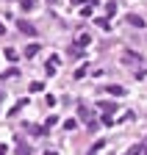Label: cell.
Listing matches in <instances>:
<instances>
[{"instance_id": "obj_14", "label": "cell", "mask_w": 147, "mask_h": 155, "mask_svg": "<svg viewBox=\"0 0 147 155\" xmlns=\"http://www.w3.org/2000/svg\"><path fill=\"white\" fill-rule=\"evenodd\" d=\"M128 155H131V152H128Z\"/></svg>"}, {"instance_id": "obj_8", "label": "cell", "mask_w": 147, "mask_h": 155, "mask_svg": "<svg viewBox=\"0 0 147 155\" xmlns=\"http://www.w3.org/2000/svg\"><path fill=\"white\" fill-rule=\"evenodd\" d=\"M89 42H92V39H89V36H86V33H83V36H78V47H86V45H89Z\"/></svg>"}, {"instance_id": "obj_13", "label": "cell", "mask_w": 147, "mask_h": 155, "mask_svg": "<svg viewBox=\"0 0 147 155\" xmlns=\"http://www.w3.org/2000/svg\"><path fill=\"white\" fill-rule=\"evenodd\" d=\"M0 100H3V91H0Z\"/></svg>"}, {"instance_id": "obj_12", "label": "cell", "mask_w": 147, "mask_h": 155, "mask_svg": "<svg viewBox=\"0 0 147 155\" xmlns=\"http://www.w3.org/2000/svg\"><path fill=\"white\" fill-rule=\"evenodd\" d=\"M0 33H6V28H3V22H0Z\"/></svg>"}, {"instance_id": "obj_11", "label": "cell", "mask_w": 147, "mask_h": 155, "mask_svg": "<svg viewBox=\"0 0 147 155\" xmlns=\"http://www.w3.org/2000/svg\"><path fill=\"white\" fill-rule=\"evenodd\" d=\"M45 155H58V152H56V150H47V152H45Z\"/></svg>"}, {"instance_id": "obj_9", "label": "cell", "mask_w": 147, "mask_h": 155, "mask_svg": "<svg viewBox=\"0 0 147 155\" xmlns=\"http://www.w3.org/2000/svg\"><path fill=\"white\" fill-rule=\"evenodd\" d=\"M64 127H67V130H75V127H78V122H75V119H67V122H64Z\"/></svg>"}, {"instance_id": "obj_1", "label": "cell", "mask_w": 147, "mask_h": 155, "mask_svg": "<svg viewBox=\"0 0 147 155\" xmlns=\"http://www.w3.org/2000/svg\"><path fill=\"white\" fill-rule=\"evenodd\" d=\"M128 25H133V28H144L147 22H144L142 17H136V14H128Z\"/></svg>"}, {"instance_id": "obj_4", "label": "cell", "mask_w": 147, "mask_h": 155, "mask_svg": "<svg viewBox=\"0 0 147 155\" xmlns=\"http://www.w3.org/2000/svg\"><path fill=\"white\" fill-rule=\"evenodd\" d=\"M36 53H39V45H28L25 47V58H33Z\"/></svg>"}, {"instance_id": "obj_10", "label": "cell", "mask_w": 147, "mask_h": 155, "mask_svg": "<svg viewBox=\"0 0 147 155\" xmlns=\"http://www.w3.org/2000/svg\"><path fill=\"white\" fill-rule=\"evenodd\" d=\"M6 58H8V61H14V58H17V50H11V47H6Z\"/></svg>"}, {"instance_id": "obj_7", "label": "cell", "mask_w": 147, "mask_h": 155, "mask_svg": "<svg viewBox=\"0 0 147 155\" xmlns=\"http://www.w3.org/2000/svg\"><path fill=\"white\" fill-rule=\"evenodd\" d=\"M20 6H22V8H25V11H31V8H33V6H36V0H20Z\"/></svg>"}, {"instance_id": "obj_5", "label": "cell", "mask_w": 147, "mask_h": 155, "mask_svg": "<svg viewBox=\"0 0 147 155\" xmlns=\"http://www.w3.org/2000/svg\"><path fill=\"white\" fill-rule=\"evenodd\" d=\"M108 94H114V97H122V94H125V89H122V86H108Z\"/></svg>"}, {"instance_id": "obj_3", "label": "cell", "mask_w": 147, "mask_h": 155, "mask_svg": "<svg viewBox=\"0 0 147 155\" xmlns=\"http://www.w3.org/2000/svg\"><path fill=\"white\" fill-rule=\"evenodd\" d=\"M17 155H31V147L25 141H17Z\"/></svg>"}, {"instance_id": "obj_6", "label": "cell", "mask_w": 147, "mask_h": 155, "mask_svg": "<svg viewBox=\"0 0 147 155\" xmlns=\"http://www.w3.org/2000/svg\"><path fill=\"white\" fill-rule=\"evenodd\" d=\"M97 25H100L103 31H111V22H108V19H105V17H100V19H97Z\"/></svg>"}, {"instance_id": "obj_2", "label": "cell", "mask_w": 147, "mask_h": 155, "mask_svg": "<svg viewBox=\"0 0 147 155\" xmlns=\"http://www.w3.org/2000/svg\"><path fill=\"white\" fill-rule=\"evenodd\" d=\"M17 28H20L22 33H28V36H36V28H33L31 22H20V25H17Z\"/></svg>"}]
</instances>
